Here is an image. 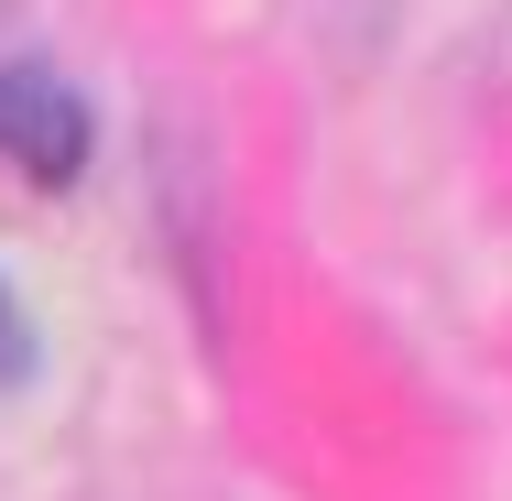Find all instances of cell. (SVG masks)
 Returning a JSON list of instances; mask_svg holds the SVG:
<instances>
[{"instance_id": "cell-1", "label": "cell", "mask_w": 512, "mask_h": 501, "mask_svg": "<svg viewBox=\"0 0 512 501\" xmlns=\"http://www.w3.org/2000/svg\"><path fill=\"white\" fill-rule=\"evenodd\" d=\"M88 142H99V120H88V99H77L55 66H0V164H11V175L77 186Z\"/></svg>"}, {"instance_id": "cell-2", "label": "cell", "mask_w": 512, "mask_h": 501, "mask_svg": "<svg viewBox=\"0 0 512 501\" xmlns=\"http://www.w3.org/2000/svg\"><path fill=\"white\" fill-rule=\"evenodd\" d=\"M22 371H33V327H22V305L0 284V382H22Z\"/></svg>"}]
</instances>
